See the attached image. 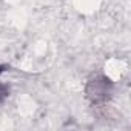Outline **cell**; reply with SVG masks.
<instances>
[{
    "mask_svg": "<svg viewBox=\"0 0 131 131\" xmlns=\"http://www.w3.org/2000/svg\"><path fill=\"white\" fill-rule=\"evenodd\" d=\"M0 73H2V70H0ZM5 96H6V90H5V86L0 85V102L5 99Z\"/></svg>",
    "mask_w": 131,
    "mask_h": 131,
    "instance_id": "cell-1",
    "label": "cell"
}]
</instances>
